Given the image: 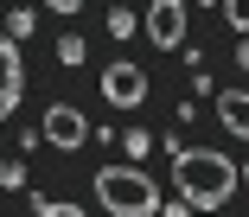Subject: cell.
<instances>
[{
    "label": "cell",
    "instance_id": "obj_1",
    "mask_svg": "<svg viewBox=\"0 0 249 217\" xmlns=\"http://www.w3.org/2000/svg\"><path fill=\"white\" fill-rule=\"evenodd\" d=\"M236 166L217 153V147H173V192L192 204V211H224L236 198Z\"/></svg>",
    "mask_w": 249,
    "mask_h": 217
},
{
    "label": "cell",
    "instance_id": "obj_2",
    "mask_svg": "<svg viewBox=\"0 0 249 217\" xmlns=\"http://www.w3.org/2000/svg\"><path fill=\"white\" fill-rule=\"evenodd\" d=\"M96 198L109 217H160V185L141 166H103L96 173Z\"/></svg>",
    "mask_w": 249,
    "mask_h": 217
},
{
    "label": "cell",
    "instance_id": "obj_3",
    "mask_svg": "<svg viewBox=\"0 0 249 217\" xmlns=\"http://www.w3.org/2000/svg\"><path fill=\"white\" fill-rule=\"evenodd\" d=\"M26 96V58H19V38H7V26H0V122L19 108Z\"/></svg>",
    "mask_w": 249,
    "mask_h": 217
},
{
    "label": "cell",
    "instance_id": "obj_4",
    "mask_svg": "<svg viewBox=\"0 0 249 217\" xmlns=\"http://www.w3.org/2000/svg\"><path fill=\"white\" fill-rule=\"evenodd\" d=\"M38 134H45V147H83V134H89V122L77 115V108L71 102H52V108H45V122H38Z\"/></svg>",
    "mask_w": 249,
    "mask_h": 217
},
{
    "label": "cell",
    "instance_id": "obj_5",
    "mask_svg": "<svg viewBox=\"0 0 249 217\" xmlns=\"http://www.w3.org/2000/svg\"><path fill=\"white\" fill-rule=\"evenodd\" d=\"M147 38L160 51H179L185 45V0H154L147 7Z\"/></svg>",
    "mask_w": 249,
    "mask_h": 217
},
{
    "label": "cell",
    "instance_id": "obj_6",
    "mask_svg": "<svg viewBox=\"0 0 249 217\" xmlns=\"http://www.w3.org/2000/svg\"><path fill=\"white\" fill-rule=\"evenodd\" d=\"M147 90H154V83H147V71H134V64H109V71H103V96H109L115 108H141Z\"/></svg>",
    "mask_w": 249,
    "mask_h": 217
},
{
    "label": "cell",
    "instance_id": "obj_7",
    "mask_svg": "<svg viewBox=\"0 0 249 217\" xmlns=\"http://www.w3.org/2000/svg\"><path fill=\"white\" fill-rule=\"evenodd\" d=\"M217 122H224V134L249 141V90H230V96H217Z\"/></svg>",
    "mask_w": 249,
    "mask_h": 217
},
{
    "label": "cell",
    "instance_id": "obj_8",
    "mask_svg": "<svg viewBox=\"0 0 249 217\" xmlns=\"http://www.w3.org/2000/svg\"><path fill=\"white\" fill-rule=\"evenodd\" d=\"M32 217H83V204H71V198H38Z\"/></svg>",
    "mask_w": 249,
    "mask_h": 217
},
{
    "label": "cell",
    "instance_id": "obj_9",
    "mask_svg": "<svg viewBox=\"0 0 249 217\" xmlns=\"http://www.w3.org/2000/svg\"><path fill=\"white\" fill-rule=\"evenodd\" d=\"M83 51H89V45H83L77 32H64V38H58V64H71V71H77V64H83Z\"/></svg>",
    "mask_w": 249,
    "mask_h": 217
},
{
    "label": "cell",
    "instance_id": "obj_10",
    "mask_svg": "<svg viewBox=\"0 0 249 217\" xmlns=\"http://www.w3.org/2000/svg\"><path fill=\"white\" fill-rule=\"evenodd\" d=\"M217 13H224L236 32H249V0H217Z\"/></svg>",
    "mask_w": 249,
    "mask_h": 217
},
{
    "label": "cell",
    "instance_id": "obj_11",
    "mask_svg": "<svg viewBox=\"0 0 249 217\" xmlns=\"http://www.w3.org/2000/svg\"><path fill=\"white\" fill-rule=\"evenodd\" d=\"M122 147H128L134 160H147V153H154V134H141V128H128V134H122Z\"/></svg>",
    "mask_w": 249,
    "mask_h": 217
},
{
    "label": "cell",
    "instance_id": "obj_12",
    "mask_svg": "<svg viewBox=\"0 0 249 217\" xmlns=\"http://www.w3.org/2000/svg\"><path fill=\"white\" fill-rule=\"evenodd\" d=\"M0 185L19 192V185H26V160H7V166H0Z\"/></svg>",
    "mask_w": 249,
    "mask_h": 217
},
{
    "label": "cell",
    "instance_id": "obj_13",
    "mask_svg": "<svg viewBox=\"0 0 249 217\" xmlns=\"http://www.w3.org/2000/svg\"><path fill=\"white\" fill-rule=\"evenodd\" d=\"M109 32H115V38H128V32H134V13H128V7H115V13H109Z\"/></svg>",
    "mask_w": 249,
    "mask_h": 217
},
{
    "label": "cell",
    "instance_id": "obj_14",
    "mask_svg": "<svg viewBox=\"0 0 249 217\" xmlns=\"http://www.w3.org/2000/svg\"><path fill=\"white\" fill-rule=\"evenodd\" d=\"M26 32H32V13H26V7H19V13H13V19H7V38H26Z\"/></svg>",
    "mask_w": 249,
    "mask_h": 217
},
{
    "label": "cell",
    "instance_id": "obj_15",
    "mask_svg": "<svg viewBox=\"0 0 249 217\" xmlns=\"http://www.w3.org/2000/svg\"><path fill=\"white\" fill-rule=\"evenodd\" d=\"M160 217H192V204L185 198H160Z\"/></svg>",
    "mask_w": 249,
    "mask_h": 217
},
{
    "label": "cell",
    "instance_id": "obj_16",
    "mask_svg": "<svg viewBox=\"0 0 249 217\" xmlns=\"http://www.w3.org/2000/svg\"><path fill=\"white\" fill-rule=\"evenodd\" d=\"M45 7H52V13H64V19H71V13H83V0H45Z\"/></svg>",
    "mask_w": 249,
    "mask_h": 217
},
{
    "label": "cell",
    "instance_id": "obj_17",
    "mask_svg": "<svg viewBox=\"0 0 249 217\" xmlns=\"http://www.w3.org/2000/svg\"><path fill=\"white\" fill-rule=\"evenodd\" d=\"M236 64H243V71H249V45H236Z\"/></svg>",
    "mask_w": 249,
    "mask_h": 217
},
{
    "label": "cell",
    "instance_id": "obj_18",
    "mask_svg": "<svg viewBox=\"0 0 249 217\" xmlns=\"http://www.w3.org/2000/svg\"><path fill=\"white\" fill-rule=\"evenodd\" d=\"M243 185H249V166H243Z\"/></svg>",
    "mask_w": 249,
    "mask_h": 217
}]
</instances>
